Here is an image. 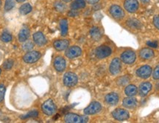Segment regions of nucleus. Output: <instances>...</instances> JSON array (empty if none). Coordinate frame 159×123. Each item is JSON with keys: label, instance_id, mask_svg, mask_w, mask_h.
Masks as SVG:
<instances>
[{"label": "nucleus", "instance_id": "nucleus-6", "mask_svg": "<svg viewBox=\"0 0 159 123\" xmlns=\"http://www.w3.org/2000/svg\"><path fill=\"white\" fill-rule=\"evenodd\" d=\"M112 116L115 120L119 121H124L130 117V114L128 111L122 108H116L112 112Z\"/></svg>", "mask_w": 159, "mask_h": 123}, {"label": "nucleus", "instance_id": "nucleus-30", "mask_svg": "<svg viewBox=\"0 0 159 123\" xmlns=\"http://www.w3.org/2000/svg\"><path fill=\"white\" fill-rule=\"evenodd\" d=\"M15 6V0H6L5 4V11H9Z\"/></svg>", "mask_w": 159, "mask_h": 123}, {"label": "nucleus", "instance_id": "nucleus-44", "mask_svg": "<svg viewBox=\"0 0 159 123\" xmlns=\"http://www.w3.org/2000/svg\"><path fill=\"white\" fill-rule=\"evenodd\" d=\"M1 6H2V2L1 0H0V7H1Z\"/></svg>", "mask_w": 159, "mask_h": 123}, {"label": "nucleus", "instance_id": "nucleus-10", "mask_svg": "<svg viewBox=\"0 0 159 123\" xmlns=\"http://www.w3.org/2000/svg\"><path fill=\"white\" fill-rule=\"evenodd\" d=\"M151 74H152V68H151V66H148V65L141 66L136 71L137 76L143 79L148 78L151 75Z\"/></svg>", "mask_w": 159, "mask_h": 123}, {"label": "nucleus", "instance_id": "nucleus-18", "mask_svg": "<svg viewBox=\"0 0 159 123\" xmlns=\"http://www.w3.org/2000/svg\"><path fill=\"white\" fill-rule=\"evenodd\" d=\"M152 89V84L149 82H144L141 83L140 86H139V94L142 97H144L146 95L148 94V93L150 92V90Z\"/></svg>", "mask_w": 159, "mask_h": 123}, {"label": "nucleus", "instance_id": "nucleus-17", "mask_svg": "<svg viewBox=\"0 0 159 123\" xmlns=\"http://www.w3.org/2000/svg\"><path fill=\"white\" fill-rule=\"evenodd\" d=\"M69 45V41L66 39H63V40H57L55 41L53 46L55 49L57 51H63L68 48Z\"/></svg>", "mask_w": 159, "mask_h": 123}, {"label": "nucleus", "instance_id": "nucleus-23", "mask_svg": "<svg viewBox=\"0 0 159 123\" xmlns=\"http://www.w3.org/2000/svg\"><path fill=\"white\" fill-rule=\"evenodd\" d=\"M60 29L62 36H66L68 33V22L66 19H63L60 21Z\"/></svg>", "mask_w": 159, "mask_h": 123}, {"label": "nucleus", "instance_id": "nucleus-3", "mask_svg": "<svg viewBox=\"0 0 159 123\" xmlns=\"http://www.w3.org/2000/svg\"><path fill=\"white\" fill-rule=\"evenodd\" d=\"M63 84L67 87H73L77 83L78 78L77 76L73 72H67L63 76Z\"/></svg>", "mask_w": 159, "mask_h": 123}, {"label": "nucleus", "instance_id": "nucleus-15", "mask_svg": "<svg viewBox=\"0 0 159 123\" xmlns=\"http://www.w3.org/2000/svg\"><path fill=\"white\" fill-rule=\"evenodd\" d=\"M119 96L118 94L115 92L109 93L105 96V101L107 104L109 106H116L117 103L119 102Z\"/></svg>", "mask_w": 159, "mask_h": 123}, {"label": "nucleus", "instance_id": "nucleus-16", "mask_svg": "<svg viewBox=\"0 0 159 123\" xmlns=\"http://www.w3.org/2000/svg\"><path fill=\"white\" fill-rule=\"evenodd\" d=\"M33 41L38 46H43L47 43V41L41 32H37L33 35Z\"/></svg>", "mask_w": 159, "mask_h": 123}, {"label": "nucleus", "instance_id": "nucleus-40", "mask_svg": "<svg viewBox=\"0 0 159 123\" xmlns=\"http://www.w3.org/2000/svg\"><path fill=\"white\" fill-rule=\"evenodd\" d=\"M141 1H142V2L144 3V4H148V3L150 2V0H141Z\"/></svg>", "mask_w": 159, "mask_h": 123}, {"label": "nucleus", "instance_id": "nucleus-34", "mask_svg": "<svg viewBox=\"0 0 159 123\" xmlns=\"http://www.w3.org/2000/svg\"><path fill=\"white\" fill-rule=\"evenodd\" d=\"M130 80V78H129L128 76H125L122 77L118 80V84L121 85V86H124V85L127 84Z\"/></svg>", "mask_w": 159, "mask_h": 123}, {"label": "nucleus", "instance_id": "nucleus-4", "mask_svg": "<svg viewBox=\"0 0 159 123\" xmlns=\"http://www.w3.org/2000/svg\"><path fill=\"white\" fill-rule=\"evenodd\" d=\"M111 52H112V50L110 47L106 46V45H102V46H99L96 49L95 55L97 58L103 59L108 57L111 54Z\"/></svg>", "mask_w": 159, "mask_h": 123}, {"label": "nucleus", "instance_id": "nucleus-22", "mask_svg": "<svg viewBox=\"0 0 159 123\" xmlns=\"http://www.w3.org/2000/svg\"><path fill=\"white\" fill-rule=\"evenodd\" d=\"M90 35L93 40L99 41L102 38V33L98 27H93L90 30Z\"/></svg>", "mask_w": 159, "mask_h": 123}, {"label": "nucleus", "instance_id": "nucleus-42", "mask_svg": "<svg viewBox=\"0 0 159 123\" xmlns=\"http://www.w3.org/2000/svg\"><path fill=\"white\" fill-rule=\"evenodd\" d=\"M63 2H71V0H63Z\"/></svg>", "mask_w": 159, "mask_h": 123}, {"label": "nucleus", "instance_id": "nucleus-31", "mask_svg": "<svg viewBox=\"0 0 159 123\" xmlns=\"http://www.w3.org/2000/svg\"><path fill=\"white\" fill-rule=\"evenodd\" d=\"M0 39L3 42H10L12 40V35L7 32H4L2 34L1 37H0Z\"/></svg>", "mask_w": 159, "mask_h": 123}, {"label": "nucleus", "instance_id": "nucleus-24", "mask_svg": "<svg viewBox=\"0 0 159 123\" xmlns=\"http://www.w3.org/2000/svg\"><path fill=\"white\" fill-rule=\"evenodd\" d=\"M85 7V0H75L71 4V8L72 10L77 11L79 9L84 8Z\"/></svg>", "mask_w": 159, "mask_h": 123}, {"label": "nucleus", "instance_id": "nucleus-12", "mask_svg": "<svg viewBox=\"0 0 159 123\" xmlns=\"http://www.w3.org/2000/svg\"><path fill=\"white\" fill-rule=\"evenodd\" d=\"M124 7L129 13H135L139 9V2L137 0H125Z\"/></svg>", "mask_w": 159, "mask_h": 123}, {"label": "nucleus", "instance_id": "nucleus-19", "mask_svg": "<svg viewBox=\"0 0 159 123\" xmlns=\"http://www.w3.org/2000/svg\"><path fill=\"white\" fill-rule=\"evenodd\" d=\"M122 105L123 106L126 108H129V109L135 108L137 106V100L136 99L131 98V97H130V98H125L124 100H123Z\"/></svg>", "mask_w": 159, "mask_h": 123}, {"label": "nucleus", "instance_id": "nucleus-39", "mask_svg": "<svg viewBox=\"0 0 159 123\" xmlns=\"http://www.w3.org/2000/svg\"><path fill=\"white\" fill-rule=\"evenodd\" d=\"M86 2L89 4H91V5H94V4L98 2L99 0H86Z\"/></svg>", "mask_w": 159, "mask_h": 123}, {"label": "nucleus", "instance_id": "nucleus-27", "mask_svg": "<svg viewBox=\"0 0 159 123\" xmlns=\"http://www.w3.org/2000/svg\"><path fill=\"white\" fill-rule=\"evenodd\" d=\"M32 11V7L29 3L24 4L20 7L19 12L21 15H27L29 13H30Z\"/></svg>", "mask_w": 159, "mask_h": 123}, {"label": "nucleus", "instance_id": "nucleus-13", "mask_svg": "<svg viewBox=\"0 0 159 123\" xmlns=\"http://www.w3.org/2000/svg\"><path fill=\"white\" fill-rule=\"evenodd\" d=\"M109 71L111 74L113 75H118L121 71V61L119 58H114L111 61L110 66H109Z\"/></svg>", "mask_w": 159, "mask_h": 123}, {"label": "nucleus", "instance_id": "nucleus-5", "mask_svg": "<svg viewBox=\"0 0 159 123\" xmlns=\"http://www.w3.org/2000/svg\"><path fill=\"white\" fill-rule=\"evenodd\" d=\"M136 59V55L134 51L126 50L121 55V60L126 64H133Z\"/></svg>", "mask_w": 159, "mask_h": 123}, {"label": "nucleus", "instance_id": "nucleus-26", "mask_svg": "<svg viewBox=\"0 0 159 123\" xmlns=\"http://www.w3.org/2000/svg\"><path fill=\"white\" fill-rule=\"evenodd\" d=\"M127 25H128L129 27H131V28L134 29H140L142 27V24L139 22L138 20L134 19H129V20L127 21Z\"/></svg>", "mask_w": 159, "mask_h": 123}, {"label": "nucleus", "instance_id": "nucleus-2", "mask_svg": "<svg viewBox=\"0 0 159 123\" xmlns=\"http://www.w3.org/2000/svg\"><path fill=\"white\" fill-rule=\"evenodd\" d=\"M41 109L45 114L48 115V116H52L56 112L57 108L53 100L49 99V100H47L43 102L42 106H41Z\"/></svg>", "mask_w": 159, "mask_h": 123}, {"label": "nucleus", "instance_id": "nucleus-21", "mask_svg": "<svg viewBox=\"0 0 159 123\" xmlns=\"http://www.w3.org/2000/svg\"><path fill=\"white\" fill-rule=\"evenodd\" d=\"M139 55H140V57L143 59L149 60V59L152 58V57H154L155 53L151 49L144 48L140 51V52H139Z\"/></svg>", "mask_w": 159, "mask_h": 123}, {"label": "nucleus", "instance_id": "nucleus-20", "mask_svg": "<svg viewBox=\"0 0 159 123\" xmlns=\"http://www.w3.org/2000/svg\"><path fill=\"white\" fill-rule=\"evenodd\" d=\"M30 30L27 27L24 26L19 33V40L20 42H25L30 37Z\"/></svg>", "mask_w": 159, "mask_h": 123}, {"label": "nucleus", "instance_id": "nucleus-25", "mask_svg": "<svg viewBox=\"0 0 159 123\" xmlns=\"http://www.w3.org/2000/svg\"><path fill=\"white\" fill-rule=\"evenodd\" d=\"M125 94L128 95L129 97L135 96L137 93H138V89H137L136 86L134 85H129L125 88Z\"/></svg>", "mask_w": 159, "mask_h": 123}, {"label": "nucleus", "instance_id": "nucleus-29", "mask_svg": "<svg viewBox=\"0 0 159 123\" xmlns=\"http://www.w3.org/2000/svg\"><path fill=\"white\" fill-rule=\"evenodd\" d=\"M38 116H39V112L35 110H33V111H31V112H30L28 114L21 116V118L23 119V120H25V119H28V118L37 117Z\"/></svg>", "mask_w": 159, "mask_h": 123}, {"label": "nucleus", "instance_id": "nucleus-37", "mask_svg": "<svg viewBox=\"0 0 159 123\" xmlns=\"http://www.w3.org/2000/svg\"><path fill=\"white\" fill-rule=\"evenodd\" d=\"M153 24L156 28L159 29V15H156L153 19Z\"/></svg>", "mask_w": 159, "mask_h": 123}, {"label": "nucleus", "instance_id": "nucleus-14", "mask_svg": "<svg viewBox=\"0 0 159 123\" xmlns=\"http://www.w3.org/2000/svg\"><path fill=\"white\" fill-rule=\"evenodd\" d=\"M54 67L57 72H63L65 70L66 67V60L61 56H57L55 58L54 60Z\"/></svg>", "mask_w": 159, "mask_h": 123}, {"label": "nucleus", "instance_id": "nucleus-9", "mask_svg": "<svg viewBox=\"0 0 159 123\" xmlns=\"http://www.w3.org/2000/svg\"><path fill=\"white\" fill-rule=\"evenodd\" d=\"M109 12H110L111 15L116 19H121L125 16L124 11L119 5H114L111 6L110 10H109Z\"/></svg>", "mask_w": 159, "mask_h": 123}, {"label": "nucleus", "instance_id": "nucleus-8", "mask_svg": "<svg viewBox=\"0 0 159 123\" xmlns=\"http://www.w3.org/2000/svg\"><path fill=\"white\" fill-rule=\"evenodd\" d=\"M102 110V106L98 102H91L87 108H85L84 114L86 115H92L98 113Z\"/></svg>", "mask_w": 159, "mask_h": 123}, {"label": "nucleus", "instance_id": "nucleus-32", "mask_svg": "<svg viewBox=\"0 0 159 123\" xmlns=\"http://www.w3.org/2000/svg\"><path fill=\"white\" fill-rule=\"evenodd\" d=\"M33 47H34V43L30 41H28L26 43H25V44L23 45L22 48L25 51H30L31 50V49H33Z\"/></svg>", "mask_w": 159, "mask_h": 123}, {"label": "nucleus", "instance_id": "nucleus-38", "mask_svg": "<svg viewBox=\"0 0 159 123\" xmlns=\"http://www.w3.org/2000/svg\"><path fill=\"white\" fill-rule=\"evenodd\" d=\"M147 44L151 47H154V48H156L158 47V43L156 42H153V41H148V42H147Z\"/></svg>", "mask_w": 159, "mask_h": 123}, {"label": "nucleus", "instance_id": "nucleus-28", "mask_svg": "<svg viewBox=\"0 0 159 123\" xmlns=\"http://www.w3.org/2000/svg\"><path fill=\"white\" fill-rule=\"evenodd\" d=\"M54 7L55 9L58 12H63L66 9V5L62 2H55Z\"/></svg>", "mask_w": 159, "mask_h": 123}, {"label": "nucleus", "instance_id": "nucleus-43", "mask_svg": "<svg viewBox=\"0 0 159 123\" xmlns=\"http://www.w3.org/2000/svg\"><path fill=\"white\" fill-rule=\"evenodd\" d=\"M156 89H158V90H159V83H158V84L156 85Z\"/></svg>", "mask_w": 159, "mask_h": 123}, {"label": "nucleus", "instance_id": "nucleus-45", "mask_svg": "<svg viewBox=\"0 0 159 123\" xmlns=\"http://www.w3.org/2000/svg\"><path fill=\"white\" fill-rule=\"evenodd\" d=\"M1 72H2V70H1V69H0V75H1Z\"/></svg>", "mask_w": 159, "mask_h": 123}, {"label": "nucleus", "instance_id": "nucleus-33", "mask_svg": "<svg viewBox=\"0 0 159 123\" xmlns=\"http://www.w3.org/2000/svg\"><path fill=\"white\" fill-rule=\"evenodd\" d=\"M13 63H14V61L12 60V59H8V60H7L4 63L3 67L6 70H9V69H11L13 67Z\"/></svg>", "mask_w": 159, "mask_h": 123}, {"label": "nucleus", "instance_id": "nucleus-1", "mask_svg": "<svg viewBox=\"0 0 159 123\" xmlns=\"http://www.w3.org/2000/svg\"><path fill=\"white\" fill-rule=\"evenodd\" d=\"M64 120L67 123H85L88 122L89 117L87 116H80L76 114L69 113L66 115Z\"/></svg>", "mask_w": 159, "mask_h": 123}, {"label": "nucleus", "instance_id": "nucleus-7", "mask_svg": "<svg viewBox=\"0 0 159 123\" xmlns=\"http://www.w3.org/2000/svg\"><path fill=\"white\" fill-rule=\"evenodd\" d=\"M41 56V54L38 51H31L27 52L23 57L25 62L27 63H33L39 61Z\"/></svg>", "mask_w": 159, "mask_h": 123}, {"label": "nucleus", "instance_id": "nucleus-36", "mask_svg": "<svg viewBox=\"0 0 159 123\" xmlns=\"http://www.w3.org/2000/svg\"><path fill=\"white\" fill-rule=\"evenodd\" d=\"M152 77L155 80H159V66H157L155 68L153 73H152Z\"/></svg>", "mask_w": 159, "mask_h": 123}, {"label": "nucleus", "instance_id": "nucleus-41", "mask_svg": "<svg viewBox=\"0 0 159 123\" xmlns=\"http://www.w3.org/2000/svg\"><path fill=\"white\" fill-rule=\"evenodd\" d=\"M16 1L17 2H19V3H21L23 2H25V0H16Z\"/></svg>", "mask_w": 159, "mask_h": 123}, {"label": "nucleus", "instance_id": "nucleus-11", "mask_svg": "<svg viewBox=\"0 0 159 123\" xmlns=\"http://www.w3.org/2000/svg\"><path fill=\"white\" fill-rule=\"evenodd\" d=\"M81 54H82V49L77 46H73L69 47V49H66L65 53L66 56L70 59L79 57Z\"/></svg>", "mask_w": 159, "mask_h": 123}, {"label": "nucleus", "instance_id": "nucleus-35", "mask_svg": "<svg viewBox=\"0 0 159 123\" xmlns=\"http://www.w3.org/2000/svg\"><path fill=\"white\" fill-rule=\"evenodd\" d=\"M5 94V87L4 85L1 84L0 85V102L4 100Z\"/></svg>", "mask_w": 159, "mask_h": 123}]
</instances>
